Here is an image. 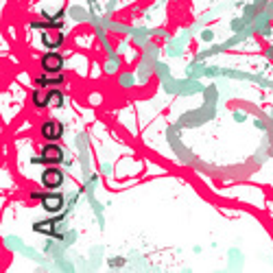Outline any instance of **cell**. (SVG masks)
<instances>
[{"label": "cell", "instance_id": "1", "mask_svg": "<svg viewBox=\"0 0 273 273\" xmlns=\"http://www.w3.org/2000/svg\"><path fill=\"white\" fill-rule=\"evenodd\" d=\"M42 68H44L46 75H57V72L64 68V57L55 50L46 52V55L42 57Z\"/></svg>", "mask_w": 273, "mask_h": 273}, {"label": "cell", "instance_id": "2", "mask_svg": "<svg viewBox=\"0 0 273 273\" xmlns=\"http://www.w3.org/2000/svg\"><path fill=\"white\" fill-rule=\"evenodd\" d=\"M64 182V173L57 171V169H48L42 173V184L44 188H59Z\"/></svg>", "mask_w": 273, "mask_h": 273}, {"label": "cell", "instance_id": "3", "mask_svg": "<svg viewBox=\"0 0 273 273\" xmlns=\"http://www.w3.org/2000/svg\"><path fill=\"white\" fill-rule=\"evenodd\" d=\"M42 205H44V210H48V212H59L64 208V197L59 195V192L42 195Z\"/></svg>", "mask_w": 273, "mask_h": 273}, {"label": "cell", "instance_id": "4", "mask_svg": "<svg viewBox=\"0 0 273 273\" xmlns=\"http://www.w3.org/2000/svg\"><path fill=\"white\" fill-rule=\"evenodd\" d=\"M62 157H64V151L57 144H46L42 149V162L46 164H57L62 162Z\"/></svg>", "mask_w": 273, "mask_h": 273}, {"label": "cell", "instance_id": "5", "mask_svg": "<svg viewBox=\"0 0 273 273\" xmlns=\"http://www.w3.org/2000/svg\"><path fill=\"white\" fill-rule=\"evenodd\" d=\"M62 134H64V127L59 123H55V121H48V123L42 125V136L46 140H50V142L59 140V138H62Z\"/></svg>", "mask_w": 273, "mask_h": 273}, {"label": "cell", "instance_id": "6", "mask_svg": "<svg viewBox=\"0 0 273 273\" xmlns=\"http://www.w3.org/2000/svg\"><path fill=\"white\" fill-rule=\"evenodd\" d=\"M52 225H55V221H42V223H35V225H33V230H35V232H46V234H50V232H52Z\"/></svg>", "mask_w": 273, "mask_h": 273}, {"label": "cell", "instance_id": "7", "mask_svg": "<svg viewBox=\"0 0 273 273\" xmlns=\"http://www.w3.org/2000/svg\"><path fill=\"white\" fill-rule=\"evenodd\" d=\"M46 101H52L55 105H62L64 103V96H62V92H59V90H52L50 94L46 96Z\"/></svg>", "mask_w": 273, "mask_h": 273}]
</instances>
